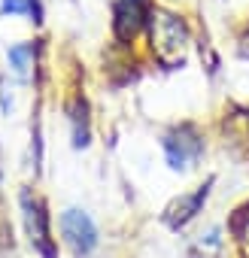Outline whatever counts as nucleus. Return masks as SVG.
<instances>
[{
  "label": "nucleus",
  "mask_w": 249,
  "mask_h": 258,
  "mask_svg": "<svg viewBox=\"0 0 249 258\" xmlns=\"http://www.w3.org/2000/svg\"><path fill=\"white\" fill-rule=\"evenodd\" d=\"M61 237L76 255H88L97 246V228L88 213L82 210H64L61 213Z\"/></svg>",
  "instance_id": "nucleus-3"
},
{
  "label": "nucleus",
  "mask_w": 249,
  "mask_h": 258,
  "mask_svg": "<svg viewBox=\"0 0 249 258\" xmlns=\"http://www.w3.org/2000/svg\"><path fill=\"white\" fill-rule=\"evenodd\" d=\"M4 13H16V16H34V0H4Z\"/></svg>",
  "instance_id": "nucleus-8"
},
{
  "label": "nucleus",
  "mask_w": 249,
  "mask_h": 258,
  "mask_svg": "<svg viewBox=\"0 0 249 258\" xmlns=\"http://www.w3.org/2000/svg\"><path fill=\"white\" fill-rule=\"evenodd\" d=\"M22 207H25V225L31 234V243L43 252V258H52V237H49V219L46 210L37 198H31V191L22 195Z\"/></svg>",
  "instance_id": "nucleus-4"
},
{
  "label": "nucleus",
  "mask_w": 249,
  "mask_h": 258,
  "mask_svg": "<svg viewBox=\"0 0 249 258\" xmlns=\"http://www.w3.org/2000/svg\"><path fill=\"white\" fill-rule=\"evenodd\" d=\"M207 195H210V182L207 185H201L198 191H192V195H182L179 201H173L170 207H167V225L170 228H182L185 222H192L198 213H201V207H204V201H207Z\"/></svg>",
  "instance_id": "nucleus-6"
},
{
  "label": "nucleus",
  "mask_w": 249,
  "mask_h": 258,
  "mask_svg": "<svg viewBox=\"0 0 249 258\" xmlns=\"http://www.w3.org/2000/svg\"><path fill=\"white\" fill-rule=\"evenodd\" d=\"M152 46L158 49V55L164 61L182 58L185 46H189V28L179 16L173 13H155L152 16Z\"/></svg>",
  "instance_id": "nucleus-1"
},
{
  "label": "nucleus",
  "mask_w": 249,
  "mask_h": 258,
  "mask_svg": "<svg viewBox=\"0 0 249 258\" xmlns=\"http://www.w3.org/2000/svg\"><path fill=\"white\" fill-rule=\"evenodd\" d=\"M164 152H167V161H170L173 170H185V167H192L201 158L204 140H201V134L192 124H179L164 137Z\"/></svg>",
  "instance_id": "nucleus-2"
},
{
  "label": "nucleus",
  "mask_w": 249,
  "mask_h": 258,
  "mask_svg": "<svg viewBox=\"0 0 249 258\" xmlns=\"http://www.w3.org/2000/svg\"><path fill=\"white\" fill-rule=\"evenodd\" d=\"M143 4L140 0H118L112 10V31L118 40H134V34L143 28Z\"/></svg>",
  "instance_id": "nucleus-5"
},
{
  "label": "nucleus",
  "mask_w": 249,
  "mask_h": 258,
  "mask_svg": "<svg viewBox=\"0 0 249 258\" xmlns=\"http://www.w3.org/2000/svg\"><path fill=\"white\" fill-rule=\"evenodd\" d=\"M31 46H16V49H10V61H13V67H16V73H28V61H31Z\"/></svg>",
  "instance_id": "nucleus-7"
}]
</instances>
